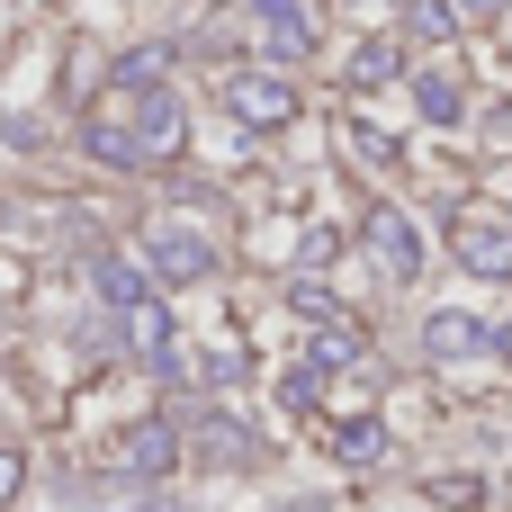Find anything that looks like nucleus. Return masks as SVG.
Segmentation results:
<instances>
[{
    "instance_id": "1",
    "label": "nucleus",
    "mask_w": 512,
    "mask_h": 512,
    "mask_svg": "<svg viewBox=\"0 0 512 512\" xmlns=\"http://www.w3.org/2000/svg\"><path fill=\"white\" fill-rule=\"evenodd\" d=\"M360 252L387 270V288H414V279H423V234L405 225V207H369V225H360Z\"/></svg>"
},
{
    "instance_id": "2",
    "label": "nucleus",
    "mask_w": 512,
    "mask_h": 512,
    "mask_svg": "<svg viewBox=\"0 0 512 512\" xmlns=\"http://www.w3.org/2000/svg\"><path fill=\"white\" fill-rule=\"evenodd\" d=\"M144 270L171 279V288H198V279H216V243L189 234V225H153L144 234Z\"/></svg>"
},
{
    "instance_id": "3",
    "label": "nucleus",
    "mask_w": 512,
    "mask_h": 512,
    "mask_svg": "<svg viewBox=\"0 0 512 512\" xmlns=\"http://www.w3.org/2000/svg\"><path fill=\"white\" fill-rule=\"evenodd\" d=\"M225 108H234V126H252V135H279V126L297 117V90H288L279 72H234V81H225Z\"/></svg>"
},
{
    "instance_id": "4",
    "label": "nucleus",
    "mask_w": 512,
    "mask_h": 512,
    "mask_svg": "<svg viewBox=\"0 0 512 512\" xmlns=\"http://www.w3.org/2000/svg\"><path fill=\"white\" fill-rule=\"evenodd\" d=\"M180 450H189V432H180L171 414H144V423H126V441H117V477H171Z\"/></svg>"
},
{
    "instance_id": "5",
    "label": "nucleus",
    "mask_w": 512,
    "mask_h": 512,
    "mask_svg": "<svg viewBox=\"0 0 512 512\" xmlns=\"http://www.w3.org/2000/svg\"><path fill=\"white\" fill-rule=\"evenodd\" d=\"M180 144H189V108L153 90V99H144V135H135V162H171Z\"/></svg>"
},
{
    "instance_id": "6",
    "label": "nucleus",
    "mask_w": 512,
    "mask_h": 512,
    "mask_svg": "<svg viewBox=\"0 0 512 512\" xmlns=\"http://www.w3.org/2000/svg\"><path fill=\"white\" fill-rule=\"evenodd\" d=\"M90 288H99V306H108V315H135V306L153 297V270H144V261H126V252H108V261L90 270Z\"/></svg>"
},
{
    "instance_id": "7",
    "label": "nucleus",
    "mask_w": 512,
    "mask_h": 512,
    "mask_svg": "<svg viewBox=\"0 0 512 512\" xmlns=\"http://www.w3.org/2000/svg\"><path fill=\"white\" fill-rule=\"evenodd\" d=\"M252 18H261V36H270V54H279V63H297V54L315 45V18H306V0H252Z\"/></svg>"
},
{
    "instance_id": "8",
    "label": "nucleus",
    "mask_w": 512,
    "mask_h": 512,
    "mask_svg": "<svg viewBox=\"0 0 512 512\" xmlns=\"http://www.w3.org/2000/svg\"><path fill=\"white\" fill-rule=\"evenodd\" d=\"M459 270H468V279H512V234H495V225H459Z\"/></svg>"
},
{
    "instance_id": "9",
    "label": "nucleus",
    "mask_w": 512,
    "mask_h": 512,
    "mask_svg": "<svg viewBox=\"0 0 512 512\" xmlns=\"http://www.w3.org/2000/svg\"><path fill=\"white\" fill-rule=\"evenodd\" d=\"M360 351H369V333H360L351 315H333V324H324V333L306 342V360H315L324 378H333V369H360Z\"/></svg>"
},
{
    "instance_id": "10",
    "label": "nucleus",
    "mask_w": 512,
    "mask_h": 512,
    "mask_svg": "<svg viewBox=\"0 0 512 512\" xmlns=\"http://www.w3.org/2000/svg\"><path fill=\"white\" fill-rule=\"evenodd\" d=\"M423 351L432 360H468V351H486V324L477 315H432L423 324Z\"/></svg>"
},
{
    "instance_id": "11",
    "label": "nucleus",
    "mask_w": 512,
    "mask_h": 512,
    "mask_svg": "<svg viewBox=\"0 0 512 512\" xmlns=\"http://www.w3.org/2000/svg\"><path fill=\"white\" fill-rule=\"evenodd\" d=\"M333 459L342 468H378L387 459V423H369V414L360 423H333Z\"/></svg>"
},
{
    "instance_id": "12",
    "label": "nucleus",
    "mask_w": 512,
    "mask_h": 512,
    "mask_svg": "<svg viewBox=\"0 0 512 512\" xmlns=\"http://www.w3.org/2000/svg\"><path fill=\"white\" fill-rule=\"evenodd\" d=\"M414 108H423L432 126H459V108H468V99H459V81H450V72H414Z\"/></svg>"
},
{
    "instance_id": "13",
    "label": "nucleus",
    "mask_w": 512,
    "mask_h": 512,
    "mask_svg": "<svg viewBox=\"0 0 512 512\" xmlns=\"http://www.w3.org/2000/svg\"><path fill=\"white\" fill-rule=\"evenodd\" d=\"M396 72H405V54H396V45H360V54L342 63V81H351V90H378V81H396Z\"/></svg>"
},
{
    "instance_id": "14",
    "label": "nucleus",
    "mask_w": 512,
    "mask_h": 512,
    "mask_svg": "<svg viewBox=\"0 0 512 512\" xmlns=\"http://www.w3.org/2000/svg\"><path fill=\"white\" fill-rule=\"evenodd\" d=\"M81 144H90V162H108V171H144V162H135V135H117V126H99V117H90Z\"/></svg>"
},
{
    "instance_id": "15",
    "label": "nucleus",
    "mask_w": 512,
    "mask_h": 512,
    "mask_svg": "<svg viewBox=\"0 0 512 512\" xmlns=\"http://www.w3.org/2000/svg\"><path fill=\"white\" fill-rule=\"evenodd\" d=\"M288 306H297L306 324H333V315H342V297H333V288H324L315 270H306V279H288Z\"/></svg>"
},
{
    "instance_id": "16",
    "label": "nucleus",
    "mask_w": 512,
    "mask_h": 512,
    "mask_svg": "<svg viewBox=\"0 0 512 512\" xmlns=\"http://www.w3.org/2000/svg\"><path fill=\"white\" fill-rule=\"evenodd\" d=\"M306 405H324V369H315V360H297V369L279 378V414H306Z\"/></svg>"
},
{
    "instance_id": "17",
    "label": "nucleus",
    "mask_w": 512,
    "mask_h": 512,
    "mask_svg": "<svg viewBox=\"0 0 512 512\" xmlns=\"http://www.w3.org/2000/svg\"><path fill=\"white\" fill-rule=\"evenodd\" d=\"M252 450H261V441H252L234 414H207V459H225V468H234V459H252Z\"/></svg>"
},
{
    "instance_id": "18",
    "label": "nucleus",
    "mask_w": 512,
    "mask_h": 512,
    "mask_svg": "<svg viewBox=\"0 0 512 512\" xmlns=\"http://www.w3.org/2000/svg\"><path fill=\"white\" fill-rule=\"evenodd\" d=\"M405 27H414V36H450V27H459V9H450V0H414V9H405Z\"/></svg>"
},
{
    "instance_id": "19",
    "label": "nucleus",
    "mask_w": 512,
    "mask_h": 512,
    "mask_svg": "<svg viewBox=\"0 0 512 512\" xmlns=\"http://www.w3.org/2000/svg\"><path fill=\"white\" fill-rule=\"evenodd\" d=\"M153 81H162V54H153V45H144V54H126V63H117V90H153Z\"/></svg>"
},
{
    "instance_id": "20",
    "label": "nucleus",
    "mask_w": 512,
    "mask_h": 512,
    "mask_svg": "<svg viewBox=\"0 0 512 512\" xmlns=\"http://www.w3.org/2000/svg\"><path fill=\"white\" fill-rule=\"evenodd\" d=\"M243 378H252L243 351H216V360H207V387H243Z\"/></svg>"
},
{
    "instance_id": "21",
    "label": "nucleus",
    "mask_w": 512,
    "mask_h": 512,
    "mask_svg": "<svg viewBox=\"0 0 512 512\" xmlns=\"http://www.w3.org/2000/svg\"><path fill=\"white\" fill-rule=\"evenodd\" d=\"M441 504H459V512H477V504H486V486H477V477H441Z\"/></svg>"
},
{
    "instance_id": "22",
    "label": "nucleus",
    "mask_w": 512,
    "mask_h": 512,
    "mask_svg": "<svg viewBox=\"0 0 512 512\" xmlns=\"http://www.w3.org/2000/svg\"><path fill=\"white\" fill-rule=\"evenodd\" d=\"M18 486H27V459H18V450H0V504H9Z\"/></svg>"
},
{
    "instance_id": "23",
    "label": "nucleus",
    "mask_w": 512,
    "mask_h": 512,
    "mask_svg": "<svg viewBox=\"0 0 512 512\" xmlns=\"http://www.w3.org/2000/svg\"><path fill=\"white\" fill-rule=\"evenodd\" d=\"M486 351H504V360H512V315H504V324H486Z\"/></svg>"
},
{
    "instance_id": "24",
    "label": "nucleus",
    "mask_w": 512,
    "mask_h": 512,
    "mask_svg": "<svg viewBox=\"0 0 512 512\" xmlns=\"http://www.w3.org/2000/svg\"><path fill=\"white\" fill-rule=\"evenodd\" d=\"M468 9H495V0H468Z\"/></svg>"
}]
</instances>
